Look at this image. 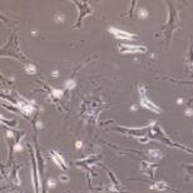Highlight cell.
<instances>
[{"label": "cell", "instance_id": "cell-6", "mask_svg": "<svg viewBox=\"0 0 193 193\" xmlns=\"http://www.w3.org/2000/svg\"><path fill=\"white\" fill-rule=\"evenodd\" d=\"M16 105L22 109V112L23 113H25V114H30L31 112L34 111V107H33V104H29V103H27L25 100H23V102H18L16 103Z\"/></svg>", "mask_w": 193, "mask_h": 193}, {"label": "cell", "instance_id": "cell-16", "mask_svg": "<svg viewBox=\"0 0 193 193\" xmlns=\"http://www.w3.org/2000/svg\"><path fill=\"white\" fill-rule=\"evenodd\" d=\"M82 145H83V144H82L80 140H78V142L75 143V148H78V149H79V148H82Z\"/></svg>", "mask_w": 193, "mask_h": 193}, {"label": "cell", "instance_id": "cell-8", "mask_svg": "<svg viewBox=\"0 0 193 193\" xmlns=\"http://www.w3.org/2000/svg\"><path fill=\"white\" fill-rule=\"evenodd\" d=\"M25 72H27L28 74H35L36 68L33 65V64H27V65H25Z\"/></svg>", "mask_w": 193, "mask_h": 193}, {"label": "cell", "instance_id": "cell-17", "mask_svg": "<svg viewBox=\"0 0 193 193\" xmlns=\"http://www.w3.org/2000/svg\"><path fill=\"white\" fill-rule=\"evenodd\" d=\"M51 75H53V76H58V75H59V73H58V70H54L53 74H51Z\"/></svg>", "mask_w": 193, "mask_h": 193}, {"label": "cell", "instance_id": "cell-12", "mask_svg": "<svg viewBox=\"0 0 193 193\" xmlns=\"http://www.w3.org/2000/svg\"><path fill=\"white\" fill-rule=\"evenodd\" d=\"M59 179H60L62 182H68V181H69V177L65 176V174H60V176H59Z\"/></svg>", "mask_w": 193, "mask_h": 193}, {"label": "cell", "instance_id": "cell-15", "mask_svg": "<svg viewBox=\"0 0 193 193\" xmlns=\"http://www.w3.org/2000/svg\"><path fill=\"white\" fill-rule=\"evenodd\" d=\"M192 114H193L192 109H187V111H186V115H188V117H189V115H192Z\"/></svg>", "mask_w": 193, "mask_h": 193}, {"label": "cell", "instance_id": "cell-10", "mask_svg": "<svg viewBox=\"0 0 193 193\" xmlns=\"http://www.w3.org/2000/svg\"><path fill=\"white\" fill-rule=\"evenodd\" d=\"M74 87H75V82H74L73 79H68V80L65 82V88L72 89V88H74Z\"/></svg>", "mask_w": 193, "mask_h": 193}, {"label": "cell", "instance_id": "cell-7", "mask_svg": "<svg viewBox=\"0 0 193 193\" xmlns=\"http://www.w3.org/2000/svg\"><path fill=\"white\" fill-rule=\"evenodd\" d=\"M149 156H151V158H153V159H160L162 158V152H160L159 149H149Z\"/></svg>", "mask_w": 193, "mask_h": 193}, {"label": "cell", "instance_id": "cell-2", "mask_svg": "<svg viewBox=\"0 0 193 193\" xmlns=\"http://www.w3.org/2000/svg\"><path fill=\"white\" fill-rule=\"evenodd\" d=\"M119 50L123 54H132V53H143L145 51V47L139 45H129V44H119Z\"/></svg>", "mask_w": 193, "mask_h": 193}, {"label": "cell", "instance_id": "cell-13", "mask_svg": "<svg viewBox=\"0 0 193 193\" xmlns=\"http://www.w3.org/2000/svg\"><path fill=\"white\" fill-rule=\"evenodd\" d=\"M48 186H49V188H54L55 187V182L53 181V179H49V181H48Z\"/></svg>", "mask_w": 193, "mask_h": 193}, {"label": "cell", "instance_id": "cell-4", "mask_svg": "<svg viewBox=\"0 0 193 193\" xmlns=\"http://www.w3.org/2000/svg\"><path fill=\"white\" fill-rule=\"evenodd\" d=\"M50 157H51V159L54 160V163L59 167V168H62V169H67V164H65V160L63 159V157L60 156L59 153L58 152H55V151H51L50 152Z\"/></svg>", "mask_w": 193, "mask_h": 193}, {"label": "cell", "instance_id": "cell-9", "mask_svg": "<svg viewBox=\"0 0 193 193\" xmlns=\"http://www.w3.org/2000/svg\"><path fill=\"white\" fill-rule=\"evenodd\" d=\"M154 188L158 189V191H163V189L167 188V184L164 182H158V183H156V186H154Z\"/></svg>", "mask_w": 193, "mask_h": 193}, {"label": "cell", "instance_id": "cell-11", "mask_svg": "<svg viewBox=\"0 0 193 193\" xmlns=\"http://www.w3.org/2000/svg\"><path fill=\"white\" fill-rule=\"evenodd\" d=\"M51 93H53L55 96H60L63 94V91H60V89H53V92Z\"/></svg>", "mask_w": 193, "mask_h": 193}, {"label": "cell", "instance_id": "cell-3", "mask_svg": "<svg viewBox=\"0 0 193 193\" xmlns=\"http://www.w3.org/2000/svg\"><path fill=\"white\" fill-rule=\"evenodd\" d=\"M109 31L115 36V38H118V39H123V40H132L136 38V35L132 34V33H128V31H124V30H120L118 28H113L111 27L109 28Z\"/></svg>", "mask_w": 193, "mask_h": 193}, {"label": "cell", "instance_id": "cell-14", "mask_svg": "<svg viewBox=\"0 0 193 193\" xmlns=\"http://www.w3.org/2000/svg\"><path fill=\"white\" fill-rule=\"evenodd\" d=\"M139 13H140V14H139L140 16H143V18H147V11H145V10H142V9H140V10H139Z\"/></svg>", "mask_w": 193, "mask_h": 193}, {"label": "cell", "instance_id": "cell-1", "mask_svg": "<svg viewBox=\"0 0 193 193\" xmlns=\"http://www.w3.org/2000/svg\"><path fill=\"white\" fill-rule=\"evenodd\" d=\"M138 89H139V95H140V105L144 107L145 109H148V111H152L153 113H157V114H159L160 112H162V109H160L157 104H154V103L147 96L144 87H139Z\"/></svg>", "mask_w": 193, "mask_h": 193}, {"label": "cell", "instance_id": "cell-5", "mask_svg": "<svg viewBox=\"0 0 193 193\" xmlns=\"http://www.w3.org/2000/svg\"><path fill=\"white\" fill-rule=\"evenodd\" d=\"M31 164H33V167H31V169L34 171V174L31 176V181H33V183H34L35 193H39V176H38L36 163H35V159H34V157H33V156H31Z\"/></svg>", "mask_w": 193, "mask_h": 193}]
</instances>
